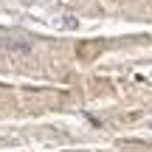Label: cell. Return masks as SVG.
<instances>
[{"mask_svg":"<svg viewBox=\"0 0 152 152\" xmlns=\"http://www.w3.org/2000/svg\"><path fill=\"white\" fill-rule=\"evenodd\" d=\"M0 48H9V51H31V42H28V39H23V42H17V39H0Z\"/></svg>","mask_w":152,"mask_h":152,"instance_id":"1","label":"cell"}]
</instances>
